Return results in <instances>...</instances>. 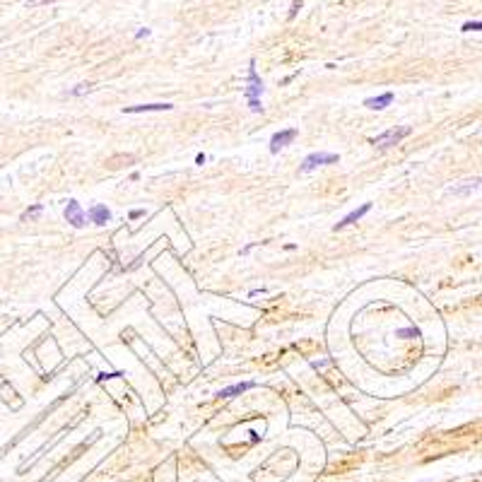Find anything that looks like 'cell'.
Here are the masks:
<instances>
[{"instance_id": "cell-15", "label": "cell", "mask_w": 482, "mask_h": 482, "mask_svg": "<svg viewBox=\"0 0 482 482\" xmlns=\"http://www.w3.org/2000/svg\"><path fill=\"white\" fill-rule=\"evenodd\" d=\"M92 89H94L92 84H77L75 89L68 92V97H80V94H87V92H92Z\"/></svg>"}, {"instance_id": "cell-7", "label": "cell", "mask_w": 482, "mask_h": 482, "mask_svg": "<svg viewBox=\"0 0 482 482\" xmlns=\"http://www.w3.org/2000/svg\"><path fill=\"white\" fill-rule=\"evenodd\" d=\"M369 210H371V203H364L362 207H357L354 212H349L347 217H343V222H338V224H335L333 229H335V232H340V229H345V227H349V224L359 222V219H362V217H364V215H366Z\"/></svg>"}, {"instance_id": "cell-17", "label": "cell", "mask_w": 482, "mask_h": 482, "mask_svg": "<svg viewBox=\"0 0 482 482\" xmlns=\"http://www.w3.org/2000/svg\"><path fill=\"white\" fill-rule=\"evenodd\" d=\"M49 2H56V0H27L29 7H36V5H49Z\"/></svg>"}, {"instance_id": "cell-8", "label": "cell", "mask_w": 482, "mask_h": 482, "mask_svg": "<svg viewBox=\"0 0 482 482\" xmlns=\"http://www.w3.org/2000/svg\"><path fill=\"white\" fill-rule=\"evenodd\" d=\"M87 217L94 224H106V222H111V210L106 205H92L89 212H87Z\"/></svg>"}, {"instance_id": "cell-16", "label": "cell", "mask_w": 482, "mask_h": 482, "mask_svg": "<svg viewBox=\"0 0 482 482\" xmlns=\"http://www.w3.org/2000/svg\"><path fill=\"white\" fill-rule=\"evenodd\" d=\"M299 7H301V0H294V2H292V10H289V19H294V15H297Z\"/></svg>"}, {"instance_id": "cell-9", "label": "cell", "mask_w": 482, "mask_h": 482, "mask_svg": "<svg viewBox=\"0 0 482 482\" xmlns=\"http://www.w3.org/2000/svg\"><path fill=\"white\" fill-rule=\"evenodd\" d=\"M393 99H396V94H393V92H383V94H379V97L366 99V101H364V106H366V109H374V111H381V109H386Z\"/></svg>"}, {"instance_id": "cell-5", "label": "cell", "mask_w": 482, "mask_h": 482, "mask_svg": "<svg viewBox=\"0 0 482 482\" xmlns=\"http://www.w3.org/2000/svg\"><path fill=\"white\" fill-rule=\"evenodd\" d=\"M299 135V131L297 128H284V131H277L275 135H273V140H270V152L275 154V152H280L282 147H287L289 142H294V138Z\"/></svg>"}, {"instance_id": "cell-12", "label": "cell", "mask_w": 482, "mask_h": 482, "mask_svg": "<svg viewBox=\"0 0 482 482\" xmlns=\"http://www.w3.org/2000/svg\"><path fill=\"white\" fill-rule=\"evenodd\" d=\"M41 210H44V205H32V207H27V210L22 212V222H27V219H34V217H39V215H41Z\"/></svg>"}, {"instance_id": "cell-6", "label": "cell", "mask_w": 482, "mask_h": 482, "mask_svg": "<svg viewBox=\"0 0 482 482\" xmlns=\"http://www.w3.org/2000/svg\"><path fill=\"white\" fill-rule=\"evenodd\" d=\"M66 219H68L72 227H84V222H87V215L82 212V207L77 200H68V205H66Z\"/></svg>"}, {"instance_id": "cell-4", "label": "cell", "mask_w": 482, "mask_h": 482, "mask_svg": "<svg viewBox=\"0 0 482 482\" xmlns=\"http://www.w3.org/2000/svg\"><path fill=\"white\" fill-rule=\"evenodd\" d=\"M478 188H482V176H475V179H468V181H461V183L451 186V188H449V196L465 198V196H470V193L478 191Z\"/></svg>"}, {"instance_id": "cell-14", "label": "cell", "mask_w": 482, "mask_h": 482, "mask_svg": "<svg viewBox=\"0 0 482 482\" xmlns=\"http://www.w3.org/2000/svg\"><path fill=\"white\" fill-rule=\"evenodd\" d=\"M461 32H482V19H473V22H465L461 27Z\"/></svg>"}, {"instance_id": "cell-20", "label": "cell", "mask_w": 482, "mask_h": 482, "mask_svg": "<svg viewBox=\"0 0 482 482\" xmlns=\"http://www.w3.org/2000/svg\"><path fill=\"white\" fill-rule=\"evenodd\" d=\"M142 215H145V210H133V212H131V217H133V219H138V217H142Z\"/></svg>"}, {"instance_id": "cell-1", "label": "cell", "mask_w": 482, "mask_h": 482, "mask_svg": "<svg viewBox=\"0 0 482 482\" xmlns=\"http://www.w3.org/2000/svg\"><path fill=\"white\" fill-rule=\"evenodd\" d=\"M413 133V128L410 126H398V128H388L386 133H381V135H376V138L371 140V145L374 147H379V150H388V147H393V145H398L403 138H408Z\"/></svg>"}, {"instance_id": "cell-3", "label": "cell", "mask_w": 482, "mask_h": 482, "mask_svg": "<svg viewBox=\"0 0 482 482\" xmlns=\"http://www.w3.org/2000/svg\"><path fill=\"white\" fill-rule=\"evenodd\" d=\"M244 94H246L249 101H261V94H263V80L258 77L253 61H251V68H249V87L244 89Z\"/></svg>"}, {"instance_id": "cell-19", "label": "cell", "mask_w": 482, "mask_h": 482, "mask_svg": "<svg viewBox=\"0 0 482 482\" xmlns=\"http://www.w3.org/2000/svg\"><path fill=\"white\" fill-rule=\"evenodd\" d=\"M135 36H138V39H145V36H150V29H140Z\"/></svg>"}, {"instance_id": "cell-18", "label": "cell", "mask_w": 482, "mask_h": 482, "mask_svg": "<svg viewBox=\"0 0 482 482\" xmlns=\"http://www.w3.org/2000/svg\"><path fill=\"white\" fill-rule=\"evenodd\" d=\"M116 376H121V374H99V376H97V381H104V379H116Z\"/></svg>"}, {"instance_id": "cell-10", "label": "cell", "mask_w": 482, "mask_h": 482, "mask_svg": "<svg viewBox=\"0 0 482 482\" xmlns=\"http://www.w3.org/2000/svg\"><path fill=\"white\" fill-rule=\"evenodd\" d=\"M171 104H140V106H126L123 114H147V111H171Z\"/></svg>"}, {"instance_id": "cell-21", "label": "cell", "mask_w": 482, "mask_h": 482, "mask_svg": "<svg viewBox=\"0 0 482 482\" xmlns=\"http://www.w3.org/2000/svg\"><path fill=\"white\" fill-rule=\"evenodd\" d=\"M196 164H200V166H203V164H205V154H198V157H196Z\"/></svg>"}, {"instance_id": "cell-2", "label": "cell", "mask_w": 482, "mask_h": 482, "mask_svg": "<svg viewBox=\"0 0 482 482\" xmlns=\"http://www.w3.org/2000/svg\"><path fill=\"white\" fill-rule=\"evenodd\" d=\"M338 154L335 152H314L309 154L304 162H301V171H311L316 166H323V164H338Z\"/></svg>"}, {"instance_id": "cell-13", "label": "cell", "mask_w": 482, "mask_h": 482, "mask_svg": "<svg viewBox=\"0 0 482 482\" xmlns=\"http://www.w3.org/2000/svg\"><path fill=\"white\" fill-rule=\"evenodd\" d=\"M396 338H419V328H400V331H396Z\"/></svg>"}, {"instance_id": "cell-11", "label": "cell", "mask_w": 482, "mask_h": 482, "mask_svg": "<svg viewBox=\"0 0 482 482\" xmlns=\"http://www.w3.org/2000/svg\"><path fill=\"white\" fill-rule=\"evenodd\" d=\"M253 386H256L253 381H241V383H234V386L222 388V391L217 393V398H234V396H241L244 391H249V388H253Z\"/></svg>"}]
</instances>
